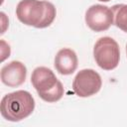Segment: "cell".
Listing matches in <instances>:
<instances>
[{"instance_id":"6da1fadb","label":"cell","mask_w":127,"mask_h":127,"mask_svg":"<svg viewBox=\"0 0 127 127\" xmlns=\"http://www.w3.org/2000/svg\"><path fill=\"white\" fill-rule=\"evenodd\" d=\"M56 15L55 6L49 1L21 0L16 8V16L20 22L38 29L49 27Z\"/></svg>"},{"instance_id":"7a4b0ae2","label":"cell","mask_w":127,"mask_h":127,"mask_svg":"<svg viewBox=\"0 0 127 127\" xmlns=\"http://www.w3.org/2000/svg\"><path fill=\"white\" fill-rule=\"evenodd\" d=\"M35 109V99L26 90H17L4 95L0 104L1 115L8 121L18 122L29 115Z\"/></svg>"},{"instance_id":"3957f363","label":"cell","mask_w":127,"mask_h":127,"mask_svg":"<svg viewBox=\"0 0 127 127\" xmlns=\"http://www.w3.org/2000/svg\"><path fill=\"white\" fill-rule=\"evenodd\" d=\"M31 82L39 96L47 102H57L64 95V86L54 71L46 66L36 67L31 75Z\"/></svg>"},{"instance_id":"277c9868","label":"cell","mask_w":127,"mask_h":127,"mask_svg":"<svg viewBox=\"0 0 127 127\" xmlns=\"http://www.w3.org/2000/svg\"><path fill=\"white\" fill-rule=\"evenodd\" d=\"M93 56L99 67L104 70H112L117 67L119 64V46L114 39L110 37H102L98 39L94 45Z\"/></svg>"},{"instance_id":"5b68a950","label":"cell","mask_w":127,"mask_h":127,"mask_svg":"<svg viewBox=\"0 0 127 127\" xmlns=\"http://www.w3.org/2000/svg\"><path fill=\"white\" fill-rule=\"evenodd\" d=\"M102 85L98 72L91 68L79 70L72 81V89L79 97H89L97 93Z\"/></svg>"},{"instance_id":"8992f818","label":"cell","mask_w":127,"mask_h":127,"mask_svg":"<svg viewBox=\"0 0 127 127\" xmlns=\"http://www.w3.org/2000/svg\"><path fill=\"white\" fill-rule=\"evenodd\" d=\"M114 22L112 10L100 4L90 6L85 13V23L94 32H103L110 28Z\"/></svg>"},{"instance_id":"52a82bcc","label":"cell","mask_w":127,"mask_h":127,"mask_svg":"<svg viewBox=\"0 0 127 127\" xmlns=\"http://www.w3.org/2000/svg\"><path fill=\"white\" fill-rule=\"evenodd\" d=\"M1 81L9 87H17L23 84L27 76V68L19 61H12L1 68Z\"/></svg>"},{"instance_id":"ba28073f","label":"cell","mask_w":127,"mask_h":127,"mask_svg":"<svg viewBox=\"0 0 127 127\" xmlns=\"http://www.w3.org/2000/svg\"><path fill=\"white\" fill-rule=\"evenodd\" d=\"M77 56L74 51L64 48L58 52L55 58V67L57 71L63 75H68L75 71L77 68Z\"/></svg>"},{"instance_id":"9c48e42d","label":"cell","mask_w":127,"mask_h":127,"mask_svg":"<svg viewBox=\"0 0 127 127\" xmlns=\"http://www.w3.org/2000/svg\"><path fill=\"white\" fill-rule=\"evenodd\" d=\"M114 17V25L127 33V4H116L111 7Z\"/></svg>"},{"instance_id":"30bf717a","label":"cell","mask_w":127,"mask_h":127,"mask_svg":"<svg viewBox=\"0 0 127 127\" xmlns=\"http://www.w3.org/2000/svg\"><path fill=\"white\" fill-rule=\"evenodd\" d=\"M0 44H1V62H4L5 59L10 57V53H11L10 52V47L3 40L0 41Z\"/></svg>"},{"instance_id":"8fae6325","label":"cell","mask_w":127,"mask_h":127,"mask_svg":"<svg viewBox=\"0 0 127 127\" xmlns=\"http://www.w3.org/2000/svg\"><path fill=\"white\" fill-rule=\"evenodd\" d=\"M98 1H101V2H108V1H110V0H98Z\"/></svg>"},{"instance_id":"7c38bea8","label":"cell","mask_w":127,"mask_h":127,"mask_svg":"<svg viewBox=\"0 0 127 127\" xmlns=\"http://www.w3.org/2000/svg\"><path fill=\"white\" fill-rule=\"evenodd\" d=\"M126 55H127V45H126Z\"/></svg>"}]
</instances>
